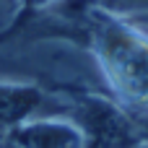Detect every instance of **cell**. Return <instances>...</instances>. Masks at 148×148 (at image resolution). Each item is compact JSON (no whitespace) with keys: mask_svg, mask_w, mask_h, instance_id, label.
Wrapping results in <instances>:
<instances>
[{"mask_svg":"<svg viewBox=\"0 0 148 148\" xmlns=\"http://www.w3.org/2000/svg\"><path fill=\"white\" fill-rule=\"evenodd\" d=\"M8 135L18 148H86V135L75 122L55 117H31Z\"/></svg>","mask_w":148,"mask_h":148,"instance_id":"obj_2","label":"cell"},{"mask_svg":"<svg viewBox=\"0 0 148 148\" xmlns=\"http://www.w3.org/2000/svg\"><path fill=\"white\" fill-rule=\"evenodd\" d=\"M75 125L86 135V148H130L140 143L133 120L104 99H81L75 107Z\"/></svg>","mask_w":148,"mask_h":148,"instance_id":"obj_1","label":"cell"},{"mask_svg":"<svg viewBox=\"0 0 148 148\" xmlns=\"http://www.w3.org/2000/svg\"><path fill=\"white\" fill-rule=\"evenodd\" d=\"M44 104V94L34 86L0 83V133L31 120V114Z\"/></svg>","mask_w":148,"mask_h":148,"instance_id":"obj_3","label":"cell"},{"mask_svg":"<svg viewBox=\"0 0 148 148\" xmlns=\"http://www.w3.org/2000/svg\"><path fill=\"white\" fill-rule=\"evenodd\" d=\"M94 8L112 16H146L148 0H88Z\"/></svg>","mask_w":148,"mask_h":148,"instance_id":"obj_4","label":"cell"}]
</instances>
